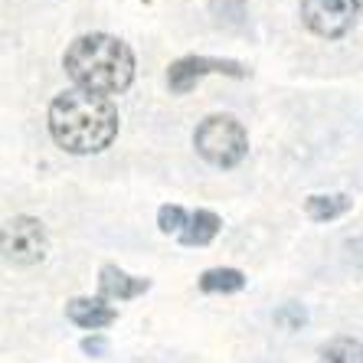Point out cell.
Segmentation results:
<instances>
[{
  "label": "cell",
  "instance_id": "obj_12",
  "mask_svg": "<svg viewBox=\"0 0 363 363\" xmlns=\"http://www.w3.org/2000/svg\"><path fill=\"white\" fill-rule=\"evenodd\" d=\"M321 363H363V344L354 337H334L321 347Z\"/></svg>",
  "mask_w": 363,
  "mask_h": 363
},
{
  "label": "cell",
  "instance_id": "obj_14",
  "mask_svg": "<svg viewBox=\"0 0 363 363\" xmlns=\"http://www.w3.org/2000/svg\"><path fill=\"white\" fill-rule=\"evenodd\" d=\"M275 321L285 324V328H301V324H304V311H301V304L288 301L285 308H281V311L275 314Z\"/></svg>",
  "mask_w": 363,
  "mask_h": 363
},
{
  "label": "cell",
  "instance_id": "obj_1",
  "mask_svg": "<svg viewBox=\"0 0 363 363\" xmlns=\"http://www.w3.org/2000/svg\"><path fill=\"white\" fill-rule=\"evenodd\" d=\"M50 135L69 154H99L118 138V108L85 89H66L50 105Z\"/></svg>",
  "mask_w": 363,
  "mask_h": 363
},
{
  "label": "cell",
  "instance_id": "obj_7",
  "mask_svg": "<svg viewBox=\"0 0 363 363\" xmlns=\"http://www.w3.org/2000/svg\"><path fill=\"white\" fill-rule=\"evenodd\" d=\"M66 318L85 330H101L118 321V311L105 298H72L66 304Z\"/></svg>",
  "mask_w": 363,
  "mask_h": 363
},
{
  "label": "cell",
  "instance_id": "obj_3",
  "mask_svg": "<svg viewBox=\"0 0 363 363\" xmlns=\"http://www.w3.org/2000/svg\"><path fill=\"white\" fill-rule=\"evenodd\" d=\"M194 147L213 167H236L249 154V135L233 115H206L194 131Z\"/></svg>",
  "mask_w": 363,
  "mask_h": 363
},
{
  "label": "cell",
  "instance_id": "obj_2",
  "mask_svg": "<svg viewBox=\"0 0 363 363\" xmlns=\"http://www.w3.org/2000/svg\"><path fill=\"white\" fill-rule=\"evenodd\" d=\"M62 66H66L69 79L76 82V89L108 99V95H118L131 85L135 52L125 40L111 33H85L69 43Z\"/></svg>",
  "mask_w": 363,
  "mask_h": 363
},
{
  "label": "cell",
  "instance_id": "obj_6",
  "mask_svg": "<svg viewBox=\"0 0 363 363\" xmlns=\"http://www.w3.org/2000/svg\"><path fill=\"white\" fill-rule=\"evenodd\" d=\"M213 72H223V76L233 79H245V69L236 60H210V56H180L177 62H170L167 69V85L170 92H190L203 76H213Z\"/></svg>",
  "mask_w": 363,
  "mask_h": 363
},
{
  "label": "cell",
  "instance_id": "obj_11",
  "mask_svg": "<svg viewBox=\"0 0 363 363\" xmlns=\"http://www.w3.org/2000/svg\"><path fill=\"white\" fill-rule=\"evenodd\" d=\"M245 288V275L239 269H206L200 275V291L206 295H236Z\"/></svg>",
  "mask_w": 363,
  "mask_h": 363
},
{
  "label": "cell",
  "instance_id": "obj_5",
  "mask_svg": "<svg viewBox=\"0 0 363 363\" xmlns=\"http://www.w3.org/2000/svg\"><path fill=\"white\" fill-rule=\"evenodd\" d=\"M354 0H301V20L311 33L324 40H340L354 26Z\"/></svg>",
  "mask_w": 363,
  "mask_h": 363
},
{
  "label": "cell",
  "instance_id": "obj_13",
  "mask_svg": "<svg viewBox=\"0 0 363 363\" xmlns=\"http://www.w3.org/2000/svg\"><path fill=\"white\" fill-rule=\"evenodd\" d=\"M186 220H190V213H184V206H177V203H164L161 210H157V226L167 236H180Z\"/></svg>",
  "mask_w": 363,
  "mask_h": 363
},
{
  "label": "cell",
  "instance_id": "obj_9",
  "mask_svg": "<svg viewBox=\"0 0 363 363\" xmlns=\"http://www.w3.org/2000/svg\"><path fill=\"white\" fill-rule=\"evenodd\" d=\"M350 206H354V196H347V194H314L304 200V213H308V220H314V223L337 220Z\"/></svg>",
  "mask_w": 363,
  "mask_h": 363
},
{
  "label": "cell",
  "instance_id": "obj_4",
  "mask_svg": "<svg viewBox=\"0 0 363 363\" xmlns=\"http://www.w3.org/2000/svg\"><path fill=\"white\" fill-rule=\"evenodd\" d=\"M50 239L36 216H13L4 226V259L10 265H36L46 259Z\"/></svg>",
  "mask_w": 363,
  "mask_h": 363
},
{
  "label": "cell",
  "instance_id": "obj_15",
  "mask_svg": "<svg viewBox=\"0 0 363 363\" xmlns=\"http://www.w3.org/2000/svg\"><path fill=\"white\" fill-rule=\"evenodd\" d=\"M82 350H85V354H92V357H101L105 350H108V340H105V337H85L82 340Z\"/></svg>",
  "mask_w": 363,
  "mask_h": 363
},
{
  "label": "cell",
  "instance_id": "obj_16",
  "mask_svg": "<svg viewBox=\"0 0 363 363\" xmlns=\"http://www.w3.org/2000/svg\"><path fill=\"white\" fill-rule=\"evenodd\" d=\"M354 4H357V10H360V13H363V0H354Z\"/></svg>",
  "mask_w": 363,
  "mask_h": 363
},
{
  "label": "cell",
  "instance_id": "obj_10",
  "mask_svg": "<svg viewBox=\"0 0 363 363\" xmlns=\"http://www.w3.org/2000/svg\"><path fill=\"white\" fill-rule=\"evenodd\" d=\"M223 229V220L213 210H196L190 213L184 233H180V242L184 245H210L216 239V233Z\"/></svg>",
  "mask_w": 363,
  "mask_h": 363
},
{
  "label": "cell",
  "instance_id": "obj_8",
  "mask_svg": "<svg viewBox=\"0 0 363 363\" xmlns=\"http://www.w3.org/2000/svg\"><path fill=\"white\" fill-rule=\"evenodd\" d=\"M147 288H151V279H135L118 265H101L99 272V291L105 301H128V298L144 295Z\"/></svg>",
  "mask_w": 363,
  "mask_h": 363
}]
</instances>
